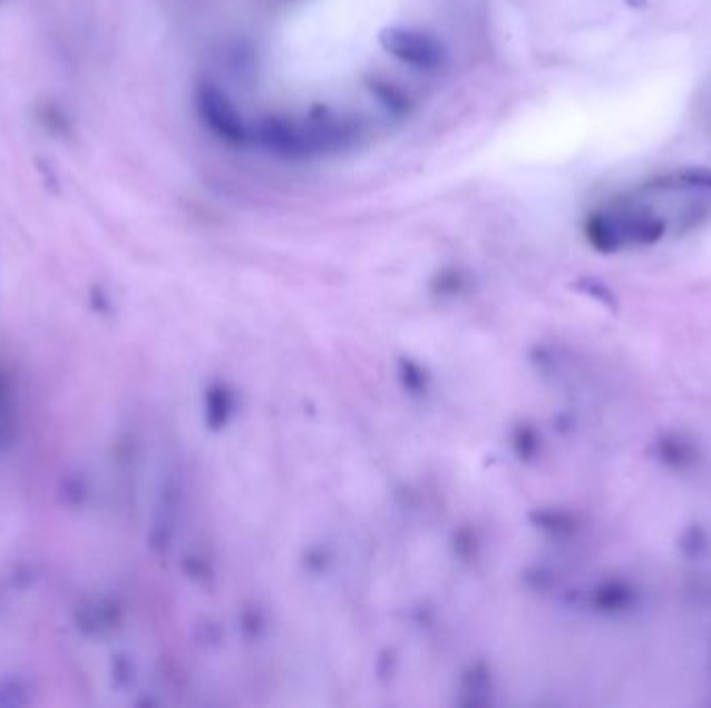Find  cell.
<instances>
[{
    "instance_id": "obj_1",
    "label": "cell",
    "mask_w": 711,
    "mask_h": 708,
    "mask_svg": "<svg viewBox=\"0 0 711 708\" xmlns=\"http://www.w3.org/2000/svg\"><path fill=\"white\" fill-rule=\"evenodd\" d=\"M379 45L393 59L420 71L437 69L446 59V48L437 38L412 28H386L379 33Z\"/></svg>"
},
{
    "instance_id": "obj_2",
    "label": "cell",
    "mask_w": 711,
    "mask_h": 708,
    "mask_svg": "<svg viewBox=\"0 0 711 708\" xmlns=\"http://www.w3.org/2000/svg\"><path fill=\"white\" fill-rule=\"evenodd\" d=\"M196 107L204 125L225 141L242 144L246 141V125L242 115L233 107L232 100L211 83H202L196 92Z\"/></svg>"
},
{
    "instance_id": "obj_3",
    "label": "cell",
    "mask_w": 711,
    "mask_h": 708,
    "mask_svg": "<svg viewBox=\"0 0 711 708\" xmlns=\"http://www.w3.org/2000/svg\"><path fill=\"white\" fill-rule=\"evenodd\" d=\"M660 189H711V173L705 169L682 170L658 179Z\"/></svg>"
}]
</instances>
